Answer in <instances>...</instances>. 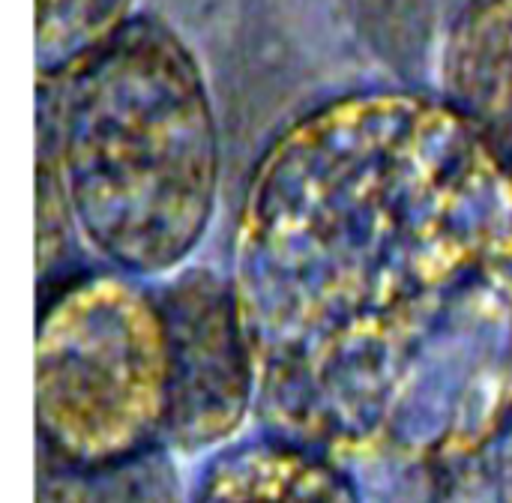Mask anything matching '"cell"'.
Masks as SVG:
<instances>
[{
	"mask_svg": "<svg viewBox=\"0 0 512 503\" xmlns=\"http://www.w3.org/2000/svg\"><path fill=\"white\" fill-rule=\"evenodd\" d=\"M171 357V402L162 450L210 459L258 420V375L228 273L189 264L153 282Z\"/></svg>",
	"mask_w": 512,
	"mask_h": 503,
	"instance_id": "cell-4",
	"label": "cell"
},
{
	"mask_svg": "<svg viewBox=\"0 0 512 503\" xmlns=\"http://www.w3.org/2000/svg\"><path fill=\"white\" fill-rule=\"evenodd\" d=\"M75 237L117 273L162 282L195 264L222 195V132L195 48L138 12L57 78H36Z\"/></svg>",
	"mask_w": 512,
	"mask_h": 503,
	"instance_id": "cell-2",
	"label": "cell"
},
{
	"mask_svg": "<svg viewBox=\"0 0 512 503\" xmlns=\"http://www.w3.org/2000/svg\"><path fill=\"white\" fill-rule=\"evenodd\" d=\"M168 327L150 282L111 267L48 288L33 336L36 435L54 465L105 477L162 450Z\"/></svg>",
	"mask_w": 512,
	"mask_h": 503,
	"instance_id": "cell-3",
	"label": "cell"
},
{
	"mask_svg": "<svg viewBox=\"0 0 512 503\" xmlns=\"http://www.w3.org/2000/svg\"><path fill=\"white\" fill-rule=\"evenodd\" d=\"M501 489H498V503H512V435L501 447Z\"/></svg>",
	"mask_w": 512,
	"mask_h": 503,
	"instance_id": "cell-8",
	"label": "cell"
},
{
	"mask_svg": "<svg viewBox=\"0 0 512 503\" xmlns=\"http://www.w3.org/2000/svg\"><path fill=\"white\" fill-rule=\"evenodd\" d=\"M228 279L261 432L348 468H468L512 435V171L438 93L291 120L249 174Z\"/></svg>",
	"mask_w": 512,
	"mask_h": 503,
	"instance_id": "cell-1",
	"label": "cell"
},
{
	"mask_svg": "<svg viewBox=\"0 0 512 503\" xmlns=\"http://www.w3.org/2000/svg\"><path fill=\"white\" fill-rule=\"evenodd\" d=\"M183 503H366L348 465L255 432L204 459Z\"/></svg>",
	"mask_w": 512,
	"mask_h": 503,
	"instance_id": "cell-6",
	"label": "cell"
},
{
	"mask_svg": "<svg viewBox=\"0 0 512 503\" xmlns=\"http://www.w3.org/2000/svg\"><path fill=\"white\" fill-rule=\"evenodd\" d=\"M435 81L512 171V0H459L438 42Z\"/></svg>",
	"mask_w": 512,
	"mask_h": 503,
	"instance_id": "cell-5",
	"label": "cell"
},
{
	"mask_svg": "<svg viewBox=\"0 0 512 503\" xmlns=\"http://www.w3.org/2000/svg\"><path fill=\"white\" fill-rule=\"evenodd\" d=\"M138 0H36V78H57L96 51L123 24Z\"/></svg>",
	"mask_w": 512,
	"mask_h": 503,
	"instance_id": "cell-7",
	"label": "cell"
}]
</instances>
